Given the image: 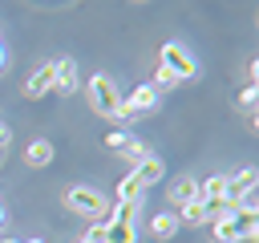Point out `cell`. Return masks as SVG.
I'll use <instances>...</instances> for the list:
<instances>
[{"label": "cell", "mask_w": 259, "mask_h": 243, "mask_svg": "<svg viewBox=\"0 0 259 243\" xmlns=\"http://www.w3.org/2000/svg\"><path fill=\"white\" fill-rule=\"evenodd\" d=\"M24 162H28V166H49V162H53V142H49V138H36V142L24 150Z\"/></svg>", "instance_id": "5bb4252c"}, {"label": "cell", "mask_w": 259, "mask_h": 243, "mask_svg": "<svg viewBox=\"0 0 259 243\" xmlns=\"http://www.w3.org/2000/svg\"><path fill=\"white\" fill-rule=\"evenodd\" d=\"M166 194H170V202H174V207L198 202V178H190V174H178V178L166 186Z\"/></svg>", "instance_id": "30bf717a"}, {"label": "cell", "mask_w": 259, "mask_h": 243, "mask_svg": "<svg viewBox=\"0 0 259 243\" xmlns=\"http://www.w3.org/2000/svg\"><path fill=\"white\" fill-rule=\"evenodd\" d=\"M77 81H81V73H77V61L73 57L53 61V93L69 97V93H77Z\"/></svg>", "instance_id": "ba28073f"}, {"label": "cell", "mask_w": 259, "mask_h": 243, "mask_svg": "<svg viewBox=\"0 0 259 243\" xmlns=\"http://www.w3.org/2000/svg\"><path fill=\"white\" fill-rule=\"evenodd\" d=\"M154 105H158V93L150 85H138V89H130V97H121V122H134V117L150 113Z\"/></svg>", "instance_id": "52a82bcc"}, {"label": "cell", "mask_w": 259, "mask_h": 243, "mask_svg": "<svg viewBox=\"0 0 259 243\" xmlns=\"http://www.w3.org/2000/svg\"><path fill=\"white\" fill-rule=\"evenodd\" d=\"M146 227H150L154 239H170V235L178 231V215H174V211H158V215L146 219Z\"/></svg>", "instance_id": "4fadbf2b"}, {"label": "cell", "mask_w": 259, "mask_h": 243, "mask_svg": "<svg viewBox=\"0 0 259 243\" xmlns=\"http://www.w3.org/2000/svg\"><path fill=\"white\" fill-rule=\"evenodd\" d=\"M158 69H166L174 81H190V77H198V61H194V57H190V49H186V45H178V40H166V45H162Z\"/></svg>", "instance_id": "5b68a950"}, {"label": "cell", "mask_w": 259, "mask_h": 243, "mask_svg": "<svg viewBox=\"0 0 259 243\" xmlns=\"http://www.w3.org/2000/svg\"><path fill=\"white\" fill-rule=\"evenodd\" d=\"M0 223H4V207H0Z\"/></svg>", "instance_id": "44dd1931"}, {"label": "cell", "mask_w": 259, "mask_h": 243, "mask_svg": "<svg viewBox=\"0 0 259 243\" xmlns=\"http://www.w3.org/2000/svg\"><path fill=\"white\" fill-rule=\"evenodd\" d=\"M0 69H4V45H0Z\"/></svg>", "instance_id": "d6986e66"}, {"label": "cell", "mask_w": 259, "mask_h": 243, "mask_svg": "<svg viewBox=\"0 0 259 243\" xmlns=\"http://www.w3.org/2000/svg\"><path fill=\"white\" fill-rule=\"evenodd\" d=\"M255 101H259V89H255V85H243V89H239V105H243V109H251Z\"/></svg>", "instance_id": "2e32d148"}, {"label": "cell", "mask_w": 259, "mask_h": 243, "mask_svg": "<svg viewBox=\"0 0 259 243\" xmlns=\"http://www.w3.org/2000/svg\"><path fill=\"white\" fill-rule=\"evenodd\" d=\"M65 207L73 215H85V219H105L109 215V202L97 186H69L65 190Z\"/></svg>", "instance_id": "8992f818"}, {"label": "cell", "mask_w": 259, "mask_h": 243, "mask_svg": "<svg viewBox=\"0 0 259 243\" xmlns=\"http://www.w3.org/2000/svg\"><path fill=\"white\" fill-rule=\"evenodd\" d=\"M4 142H8V130H4V126H0V146H4Z\"/></svg>", "instance_id": "ac0fdd59"}, {"label": "cell", "mask_w": 259, "mask_h": 243, "mask_svg": "<svg viewBox=\"0 0 259 243\" xmlns=\"http://www.w3.org/2000/svg\"><path fill=\"white\" fill-rule=\"evenodd\" d=\"M202 223H210L202 202H186V207H178V227H202Z\"/></svg>", "instance_id": "9a60e30c"}, {"label": "cell", "mask_w": 259, "mask_h": 243, "mask_svg": "<svg viewBox=\"0 0 259 243\" xmlns=\"http://www.w3.org/2000/svg\"><path fill=\"white\" fill-rule=\"evenodd\" d=\"M162 174H166V166H162V158H158V154H150V158L134 162V170L117 182V202H138V198H142V190H146V186H154Z\"/></svg>", "instance_id": "7a4b0ae2"}, {"label": "cell", "mask_w": 259, "mask_h": 243, "mask_svg": "<svg viewBox=\"0 0 259 243\" xmlns=\"http://www.w3.org/2000/svg\"><path fill=\"white\" fill-rule=\"evenodd\" d=\"M105 146H109V150H117L121 158H134V162L150 158V146H146V142H138V138H130L125 130H113V134L105 138Z\"/></svg>", "instance_id": "9c48e42d"}, {"label": "cell", "mask_w": 259, "mask_h": 243, "mask_svg": "<svg viewBox=\"0 0 259 243\" xmlns=\"http://www.w3.org/2000/svg\"><path fill=\"white\" fill-rule=\"evenodd\" d=\"M198 202H223L227 207V174H210L206 182H198Z\"/></svg>", "instance_id": "7c38bea8"}, {"label": "cell", "mask_w": 259, "mask_h": 243, "mask_svg": "<svg viewBox=\"0 0 259 243\" xmlns=\"http://www.w3.org/2000/svg\"><path fill=\"white\" fill-rule=\"evenodd\" d=\"M85 97H89V109L97 117H109V122H121V89L113 85L109 73H93L85 81Z\"/></svg>", "instance_id": "6da1fadb"}, {"label": "cell", "mask_w": 259, "mask_h": 243, "mask_svg": "<svg viewBox=\"0 0 259 243\" xmlns=\"http://www.w3.org/2000/svg\"><path fill=\"white\" fill-rule=\"evenodd\" d=\"M138 202H117L101 223V243H138Z\"/></svg>", "instance_id": "277c9868"}, {"label": "cell", "mask_w": 259, "mask_h": 243, "mask_svg": "<svg viewBox=\"0 0 259 243\" xmlns=\"http://www.w3.org/2000/svg\"><path fill=\"white\" fill-rule=\"evenodd\" d=\"M28 243H45V239H28Z\"/></svg>", "instance_id": "ffe728a7"}, {"label": "cell", "mask_w": 259, "mask_h": 243, "mask_svg": "<svg viewBox=\"0 0 259 243\" xmlns=\"http://www.w3.org/2000/svg\"><path fill=\"white\" fill-rule=\"evenodd\" d=\"M219 243H239V239H255L259 235V211H227L223 219L210 223Z\"/></svg>", "instance_id": "3957f363"}, {"label": "cell", "mask_w": 259, "mask_h": 243, "mask_svg": "<svg viewBox=\"0 0 259 243\" xmlns=\"http://www.w3.org/2000/svg\"><path fill=\"white\" fill-rule=\"evenodd\" d=\"M81 243H101V227H93V231H89V235H85Z\"/></svg>", "instance_id": "e0dca14e"}, {"label": "cell", "mask_w": 259, "mask_h": 243, "mask_svg": "<svg viewBox=\"0 0 259 243\" xmlns=\"http://www.w3.org/2000/svg\"><path fill=\"white\" fill-rule=\"evenodd\" d=\"M28 101H36V97H45V93H53V65H40L28 81H24V89H20Z\"/></svg>", "instance_id": "8fae6325"}]
</instances>
